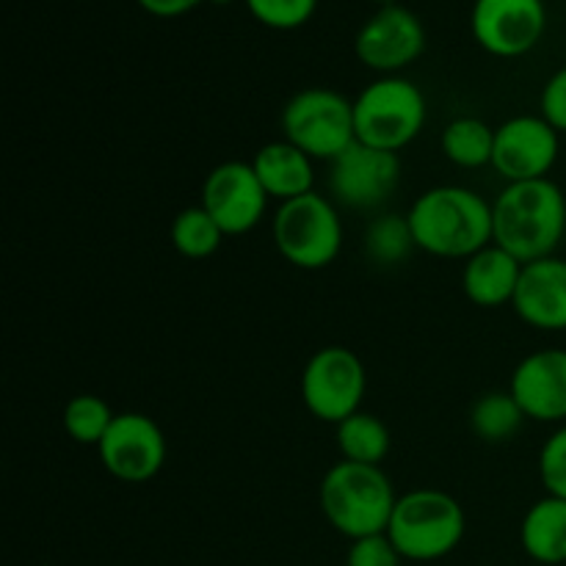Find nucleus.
<instances>
[{
    "instance_id": "c756f323",
    "label": "nucleus",
    "mask_w": 566,
    "mask_h": 566,
    "mask_svg": "<svg viewBox=\"0 0 566 566\" xmlns=\"http://www.w3.org/2000/svg\"><path fill=\"white\" fill-rule=\"evenodd\" d=\"M147 14L160 17V20H171V17H182L188 11L197 9L205 0H136Z\"/></svg>"
},
{
    "instance_id": "ddd939ff",
    "label": "nucleus",
    "mask_w": 566,
    "mask_h": 566,
    "mask_svg": "<svg viewBox=\"0 0 566 566\" xmlns=\"http://www.w3.org/2000/svg\"><path fill=\"white\" fill-rule=\"evenodd\" d=\"M269 199L252 164L224 160L205 177L199 205L213 216L224 235H247L265 219Z\"/></svg>"
},
{
    "instance_id": "423d86ee",
    "label": "nucleus",
    "mask_w": 566,
    "mask_h": 566,
    "mask_svg": "<svg viewBox=\"0 0 566 566\" xmlns=\"http://www.w3.org/2000/svg\"><path fill=\"white\" fill-rule=\"evenodd\" d=\"M276 252L302 271H321L337 260L343 249V221L335 202L324 193H304L276 208L274 221Z\"/></svg>"
},
{
    "instance_id": "f03ea898",
    "label": "nucleus",
    "mask_w": 566,
    "mask_h": 566,
    "mask_svg": "<svg viewBox=\"0 0 566 566\" xmlns=\"http://www.w3.org/2000/svg\"><path fill=\"white\" fill-rule=\"evenodd\" d=\"M420 252L468 260L492 243V202L464 186H437L420 193L407 213Z\"/></svg>"
},
{
    "instance_id": "0eeeda50",
    "label": "nucleus",
    "mask_w": 566,
    "mask_h": 566,
    "mask_svg": "<svg viewBox=\"0 0 566 566\" xmlns=\"http://www.w3.org/2000/svg\"><path fill=\"white\" fill-rule=\"evenodd\" d=\"M282 133L313 160L332 164L357 142L354 103L335 88H302L282 108Z\"/></svg>"
},
{
    "instance_id": "f3484780",
    "label": "nucleus",
    "mask_w": 566,
    "mask_h": 566,
    "mask_svg": "<svg viewBox=\"0 0 566 566\" xmlns=\"http://www.w3.org/2000/svg\"><path fill=\"white\" fill-rule=\"evenodd\" d=\"M520 276H523V263L497 243H490L464 260L462 291L475 307L495 310L514 302Z\"/></svg>"
},
{
    "instance_id": "412c9836",
    "label": "nucleus",
    "mask_w": 566,
    "mask_h": 566,
    "mask_svg": "<svg viewBox=\"0 0 566 566\" xmlns=\"http://www.w3.org/2000/svg\"><path fill=\"white\" fill-rule=\"evenodd\" d=\"M525 420L528 418L509 390L484 392L470 409V429L481 442H490V446L514 440Z\"/></svg>"
},
{
    "instance_id": "bb28decb",
    "label": "nucleus",
    "mask_w": 566,
    "mask_h": 566,
    "mask_svg": "<svg viewBox=\"0 0 566 566\" xmlns=\"http://www.w3.org/2000/svg\"><path fill=\"white\" fill-rule=\"evenodd\" d=\"M539 479L547 495L566 501V426L553 431L539 451Z\"/></svg>"
},
{
    "instance_id": "2eb2a0df",
    "label": "nucleus",
    "mask_w": 566,
    "mask_h": 566,
    "mask_svg": "<svg viewBox=\"0 0 566 566\" xmlns=\"http://www.w3.org/2000/svg\"><path fill=\"white\" fill-rule=\"evenodd\" d=\"M509 392L536 423L566 420V348H539L514 368Z\"/></svg>"
},
{
    "instance_id": "20e7f679",
    "label": "nucleus",
    "mask_w": 566,
    "mask_h": 566,
    "mask_svg": "<svg viewBox=\"0 0 566 566\" xmlns=\"http://www.w3.org/2000/svg\"><path fill=\"white\" fill-rule=\"evenodd\" d=\"M468 517L462 503L442 490H412L398 495L387 536L407 562H440L464 539Z\"/></svg>"
},
{
    "instance_id": "9b49d317",
    "label": "nucleus",
    "mask_w": 566,
    "mask_h": 566,
    "mask_svg": "<svg viewBox=\"0 0 566 566\" xmlns=\"http://www.w3.org/2000/svg\"><path fill=\"white\" fill-rule=\"evenodd\" d=\"M426 28L407 6H381L354 39V53L379 75H398L423 55Z\"/></svg>"
},
{
    "instance_id": "6e6552de",
    "label": "nucleus",
    "mask_w": 566,
    "mask_h": 566,
    "mask_svg": "<svg viewBox=\"0 0 566 566\" xmlns=\"http://www.w3.org/2000/svg\"><path fill=\"white\" fill-rule=\"evenodd\" d=\"M368 374L352 348L326 346L302 370V401L321 423H343L363 409Z\"/></svg>"
},
{
    "instance_id": "9d476101",
    "label": "nucleus",
    "mask_w": 566,
    "mask_h": 566,
    "mask_svg": "<svg viewBox=\"0 0 566 566\" xmlns=\"http://www.w3.org/2000/svg\"><path fill=\"white\" fill-rule=\"evenodd\" d=\"M99 462L122 484H147L166 464V437L153 418L122 412L97 446Z\"/></svg>"
},
{
    "instance_id": "a878e982",
    "label": "nucleus",
    "mask_w": 566,
    "mask_h": 566,
    "mask_svg": "<svg viewBox=\"0 0 566 566\" xmlns=\"http://www.w3.org/2000/svg\"><path fill=\"white\" fill-rule=\"evenodd\" d=\"M249 11L258 22L274 31H293L313 20L318 0H247Z\"/></svg>"
},
{
    "instance_id": "1a4fd4ad",
    "label": "nucleus",
    "mask_w": 566,
    "mask_h": 566,
    "mask_svg": "<svg viewBox=\"0 0 566 566\" xmlns=\"http://www.w3.org/2000/svg\"><path fill=\"white\" fill-rule=\"evenodd\" d=\"M401 180L398 153L354 142L329 164V191L337 205L354 210H374L390 199Z\"/></svg>"
},
{
    "instance_id": "f257e3e1",
    "label": "nucleus",
    "mask_w": 566,
    "mask_h": 566,
    "mask_svg": "<svg viewBox=\"0 0 566 566\" xmlns=\"http://www.w3.org/2000/svg\"><path fill=\"white\" fill-rule=\"evenodd\" d=\"M566 235V197L551 180L506 182L492 202V243L520 263L553 258Z\"/></svg>"
},
{
    "instance_id": "2f4dec72",
    "label": "nucleus",
    "mask_w": 566,
    "mask_h": 566,
    "mask_svg": "<svg viewBox=\"0 0 566 566\" xmlns=\"http://www.w3.org/2000/svg\"><path fill=\"white\" fill-rule=\"evenodd\" d=\"M208 3H216V6H227V3H232V0H208Z\"/></svg>"
},
{
    "instance_id": "cd10ccee",
    "label": "nucleus",
    "mask_w": 566,
    "mask_h": 566,
    "mask_svg": "<svg viewBox=\"0 0 566 566\" xmlns=\"http://www.w3.org/2000/svg\"><path fill=\"white\" fill-rule=\"evenodd\" d=\"M401 553L396 551L387 534L354 539L346 556V566H401Z\"/></svg>"
},
{
    "instance_id": "f8f14e48",
    "label": "nucleus",
    "mask_w": 566,
    "mask_h": 566,
    "mask_svg": "<svg viewBox=\"0 0 566 566\" xmlns=\"http://www.w3.org/2000/svg\"><path fill=\"white\" fill-rule=\"evenodd\" d=\"M470 28L481 50L497 59H520L545 36V0H475Z\"/></svg>"
},
{
    "instance_id": "7ed1b4c3",
    "label": "nucleus",
    "mask_w": 566,
    "mask_h": 566,
    "mask_svg": "<svg viewBox=\"0 0 566 566\" xmlns=\"http://www.w3.org/2000/svg\"><path fill=\"white\" fill-rule=\"evenodd\" d=\"M318 497L326 523L352 542L387 534L398 501L390 475L381 470V464H359L346 459L326 470Z\"/></svg>"
},
{
    "instance_id": "a211bd4d",
    "label": "nucleus",
    "mask_w": 566,
    "mask_h": 566,
    "mask_svg": "<svg viewBox=\"0 0 566 566\" xmlns=\"http://www.w3.org/2000/svg\"><path fill=\"white\" fill-rule=\"evenodd\" d=\"M252 169L258 175V180L263 182L265 193L271 199H280V202H287V199L304 197V193L313 191V158L307 153H302L298 147H293L291 142H285V138L260 147L252 160Z\"/></svg>"
},
{
    "instance_id": "dca6fc26",
    "label": "nucleus",
    "mask_w": 566,
    "mask_h": 566,
    "mask_svg": "<svg viewBox=\"0 0 566 566\" xmlns=\"http://www.w3.org/2000/svg\"><path fill=\"white\" fill-rule=\"evenodd\" d=\"M514 313L528 326L542 332L566 329V260L545 258L523 265L517 293L512 302Z\"/></svg>"
},
{
    "instance_id": "4be33fe9",
    "label": "nucleus",
    "mask_w": 566,
    "mask_h": 566,
    "mask_svg": "<svg viewBox=\"0 0 566 566\" xmlns=\"http://www.w3.org/2000/svg\"><path fill=\"white\" fill-rule=\"evenodd\" d=\"M335 429L337 448H340V457L346 459V462L381 464L387 453H390V429H387L385 420L376 418V415L359 409L352 418L337 423Z\"/></svg>"
},
{
    "instance_id": "5701e85b",
    "label": "nucleus",
    "mask_w": 566,
    "mask_h": 566,
    "mask_svg": "<svg viewBox=\"0 0 566 566\" xmlns=\"http://www.w3.org/2000/svg\"><path fill=\"white\" fill-rule=\"evenodd\" d=\"M363 247L370 263L379 265V269H392V265H401L403 260H409L418 243H415L407 216L381 213L365 230Z\"/></svg>"
},
{
    "instance_id": "7c9ffc66",
    "label": "nucleus",
    "mask_w": 566,
    "mask_h": 566,
    "mask_svg": "<svg viewBox=\"0 0 566 566\" xmlns=\"http://www.w3.org/2000/svg\"><path fill=\"white\" fill-rule=\"evenodd\" d=\"M376 3H379V9H381V6H392V3H398V0H376Z\"/></svg>"
},
{
    "instance_id": "aec40b11",
    "label": "nucleus",
    "mask_w": 566,
    "mask_h": 566,
    "mask_svg": "<svg viewBox=\"0 0 566 566\" xmlns=\"http://www.w3.org/2000/svg\"><path fill=\"white\" fill-rule=\"evenodd\" d=\"M442 155L459 169H481L492 166L495 153V127L486 125L479 116H459L442 130Z\"/></svg>"
},
{
    "instance_id": "6ab92c4d",
    "label": "nucleus",
    "mask_w": 566,
    "mask_h": 566,
    "mask_svg": "<svg viewBox=\"0 0 566 566\" xmlns=\"http://www.w3.org/2000/svg\"><path fill=\"white\" fill-rule=\"evenodd\" d=\"M520 545L536 564H566V501L553 495L536 501L520 525Z\"/></svg>"
},
{
    "instance_id": "393cba45",
    "label": "nucleus",
    "mask_w": 566,
    "mask_h": 566,
    "mask_svg": "<svg viewBox=\"0 0 566 566\" xmlns=\"http://www.w3.org/2000/svg\"><path fill=\"white\" fill-rule=\"evenodd\" d=\"M114 418L116 412L111 409V403L99 396H88V392L75 396L64 407V429L77 446L97 448L103 437L108 434Z\"/></svg>"
},
{
    "instance_id": "39448f33",
    "label": "nucleus",
    "mask_w": 566,
    "mask_h": 566,
    "mask_svg": "<svg viewBox=\"0 0 566 566\" xmlns=\"http://www.w3.org/2000/svg\"><path fill=\"white\" fill-rule=\"evenodd\" d=\"M426 97L409 77L381 75L354 99L357 142L401 153L426 127Z\"/></svg>"
},
{
    "instance_id": "4468645a",
    "label": "nucleus",
    "mask_w": 566,
    "mask_h": 566,
    "mask_svg": "<svg viewBox=\"0 0 566 566\" xmlns=\"http://www.w3.org/2000/svg\"><path fill=\"white\" fill-rule=\"evenodd\" d=\"M562 133L542 116L520 114L495 127L492 169L506 182L542 180L558 160Z\"/></svg>"
},
{
    "instance_id": "c85d7f7f",
    "label": "nucleus",
    "mask_w": 566,
    "mask_h": 566,
    "mask_svg": "<svg viewBox=\"0 0 566 566\" xmlns=\"http://www.w3.org/2000/svg\"><path fill=\"white\" fill-rule=\"evenodd\" d=\"M542 119L551 122L558 133H566V66L558 70L556 75H551V81L545 83L539 97Z\"/></svg>"
},
{
    "instance_id": "b1692460",
    "label": "nucleus",
    "mask_w": 566,
    "mask_h": 566,
    "mask_svg": "<svg viewBox=\"0 0 566 566\" xmlns=\"http://www.w3.org/2000/svg\"><path fill=\"white\" fill-rule=\"evenodd\" d=\"M171 247L188 260H205L210 254L219 252L221 241H224V232L216 224L213 216L202 208V205H193V208L180 210L171 221Z\"/></svg>"
}]
</instances>
